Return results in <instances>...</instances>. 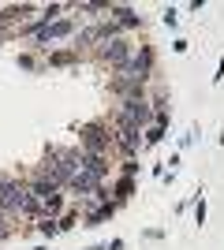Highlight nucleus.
Returning <instances> with one entry per match:
<instances>
[{
	"label": "nucleus",
	"instance_id": "7ed1b4c3",
	"mask_svg": "<svg viewBox=\"0 0 224 250\" xmlns=\"http://www.w3.org/2000/svg\"><path fill=\"white\" fill-rule=\"evenodd\" d=\"M97 183H101V176L86 172V168H79V172L71 176V187H75V190H82V194H94V190H97Z\"/></svg>",
	"mask_w": 224,
	"mask_h": 250
},
{
	"label": "nucleus",
	"instance_id": "39448f33",
	"mask_svg": "<svg viewBox=\"0 0 224 250\" xmlns=\"http://www.w3.org/2000/svg\"><path fill=\"white\" fill-rule=\"evenodd\" d=\"M120 146L127 149V153H131V149H135V146H139V127L123 124V131H120Z\"/></svg>",
	"mask_w": 224,
	"mask_h": 250
},
{
	"label": "nucleus",
	"instance_id": "20e7f679",
	"mask_svg": "<svg viewBox=\"0 0 224 250\" xmlns=\"http://www.w3.org/2000/svg\"><path fill=\"white\" fill-rule=\"evenodd\" d=\"M101 56H105L108 63H120V67H127V42H108L105 49H101Z\"/></svg>",
	"mask_w": 224,
	"mask_h": 250
},
{
	"label": "nucleus",
	"instance_id": "f257e3e1",
	"mask_svg": "<svg viewBox=\"0 0 224 250\" xmlns=\"http://www.w3.org/2000/svg\"><path fill=\"white\" fill-rule=\"evenodd\" d=\"M120 124H131V127L142 131V124H149V104L142 101V97H127V101H123V112H120Z\"/></svg>",
	"mask_w": 224,
	"mask_h": 250
},
{
	"label": "nucleus",
	"instance_id": "f03ea898",
	"mask_svg": "<svg viewBox=\"0 0 224 250\" xmlns=\"http://www.w3.org/2000/svg\"><path fill=\"white\" fill-rule=\"evenodd\" d=\"M82 142H86V157H101V149L108 146V138L101 127H86L82 131Z\"/></svg>",
	"mask_w": 224,
	"mask_h": 250
}]
</instances>
